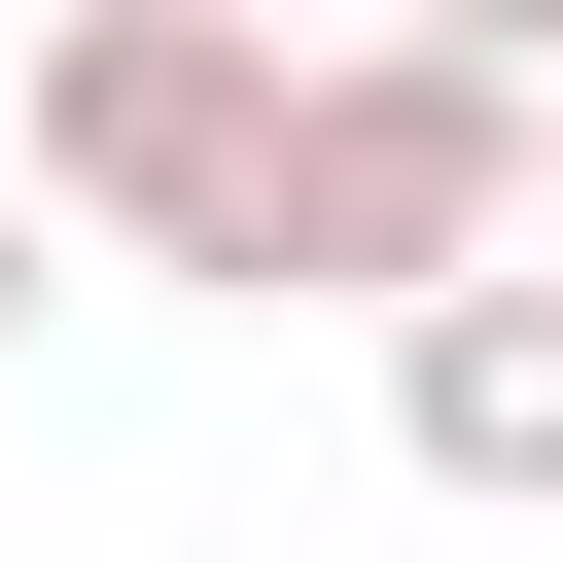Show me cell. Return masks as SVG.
<instances>
[{
  "label": "cell",
  "mask_w": 563,
  "mask_h": 563,
  "mask_svg": "<svg viewBox=\"0 0 563 563\" xmlns=\"http://www.w3.org/2000/svg\"><path fill=\"white\" fill-rule=\"evenodd\" d=\"M387 457H422V493H493V528H563V246H528V282H457V317L387 352Z\"/></svg>",
  "instance_id": "cell-3"
},
{
  "label": "cell",
  "mask_w": 563,
  "mask_h": 563,
  "mask_svg": "<svg viewBox=\"0 0 563 563\" xmlns=\"http://www.w3.org/2000/svg\"><path fill=\"white\" fill-rule=\"evenodd\" d=\"M282 106H317V35H246V0H141V35H35V70H0L35 211H70V246H141V282H246Z\"/></svg>",
  "instance_id": "cell-2"
},
{
  "label": "cell",
  "mask_w": 563,
  "mask_h": 563,
  "mask_svg": "<svg viewBox=\"0 0 563 563\" xmlns=\"http://www.w3.org/2000/svg\"><path fill=\"white\" fill-rule=\"evenodd\" d=\"M563 246V106L528 70H457V35H317V106H282V211H246V317H457V282H528Z\"/></svg>",
  "instance_id": "cell-1"
},
{
  "label": "cell",
  "mask_w": 563,
  "mask_h": 563,
  "mask_svg": "<svg viewBox=\"0 0 563 563\" xmlns=\"http://www.w3.org/2000/svg\"><path fill=\"white\" fill-rule=\"evenodd\" d=\"M35 35H141V0H35Z\"/></svg>",
  "instance_id": "cell-7"
},
{
  "label": "cell",
  "mask_w": 563,
  "mask_h": 563,
  "mask_svg": "<svg viewBox=\"0 0 563 563\" xmlns=\"http://www.w3.org/2000/svg\"><path fill=\"white\" fill-rule=\"evenodd\" d=\"M35 282H70V211H35V141H0V352H35Z\"/></svg>",
  "instance_id": "cell-5"
},
{
  "label": "cell",
  "mask_w": 563,
  "mask_h": 563,
  "mask_svg": "<svg viewBox=\"0 0 563 563\" xmlns=\"http://www.w3.org/2000/svg\"><path fill=\"white\" fill-rule=\"evenodd\" d=\"M246 35H422V0H246Z\"/></svg>",
  "instance_id": "cell-6"
},
{
  "label": "cell",
  "mask_w": 563,
  "mask_h": 563,
  "mask_svg": "<svg viewBox=\"0 0 563 563\" xmlns=\"http://www.w3.org/2000/svg\"><path fill=\"white\" fill-rule=\"evenodd\" d=\"M422 35H457V70H528V106H563V0H422Z\"/></svg>",
  "instance_id": "cell-4"
}]
</instances>
